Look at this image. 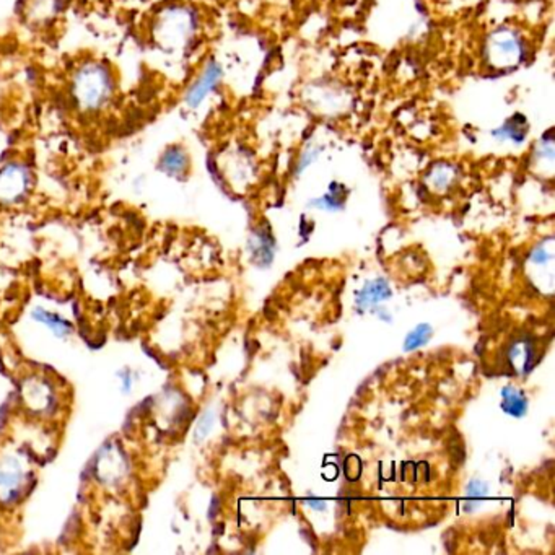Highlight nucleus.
Returning a JSON list of instances; mask_svg holds the SVG:
<instances>
[{
    "mask_svg": "<svg viewBox=\"0 0 555 555\" xmlns=\"http://www.w3.org/2000/svg\"><path fill=\"white\" fill-rule=\"evenodd\" d=\"M116 78L111 68L100 60H86L74 70L68 82L72 106L82 114H100L116 96Z\"/></svg>",
    "mask_w": 555,
    "mask_h": 555,
    "instance_id": "obj_1",
    "label": "nucleus"
},
{
    "mask_svg": "<svg viewBox=\"0 0 555 555\" xmlns=\"http://www.w3.org/2000/svg\"><path fill=\"white\" fill-rule=\"evenodd\" d=\"M199 30L196 10L185 4H169L159 10L150 23V40L161 52H185Z\"/></svg>",
    "mask_w": 555,
    "mask_h": 555,
    "instance_id": "obj_2",
    "label": "nucleus"
},
{
    "mask_svg": "<svg viewBox=\"0 0 555 555\" xmlns=\"http://www.w3.org/2000/svg\"><path fill=\"white\" fill-rule=\"evenodd\" d=\"M488 60L498 68L518 66L526 56V46L522 36L512 28H498L488 36L486 48Z\"/></svg>",
    "mask_w": 555,
    "mask_h": 555,
    "instance_id": "obj_3",
    "label": "nucleus"
},
{
    "mask_svg": "<svg viewBox=\"0 0 555 555\" xmlns=\"http://www.w3.org/2000/svg\"><path fill=\"white\" fill-rule=\"evenodd\" d=\"M32 183V171L22 161H9L0 168V202L22 199Z\"/></svg>",
    "mask_w": 555,
    "mask_h": 555,
    "instance_id": "obj_4",
    "label": "nucleus"
},
{
    "mask_svg": "<svg viewBox=\"0 0 555 555\" xmlns=\"http://www.w3.org/2000/svg\"><path fill=\"white\" fill-rule=\"evenodd\" d=\"M220 80H222V68L219 62L209 60L202 68L201 74L196 77V80L186 90L185 101L187 108L193 110L199 108L202 103L207 100V96L217 90Z\"/></svg>",
    "mask_w": 555,
    "mask_h": 555,
    "instance_id": "obj_5",
    "label": "nucleus"
},
{
    "mask_svg": "<svg viewBox=\"0 0 555 555\" xmlns=\"http://www.w3.org/2000/svg\"><path fill=\"white\" fill-rule=\"evenodd\" d=\"M23 15L32 25L41 26L52 22L66 7V0H25Z\"/></svg>",
    "mask_w": 555,
    "mask_h": 555,
    "instance_id": "obj_6",
    "label": "nucleus"
},
{
    "mask_svg": "<svg viewBox=\"0 0 555 555\" xmlns=\"http://www.w3.org/2000/svg\"><path fill=\"white\" fill-rule=\"evenodd\" d=\"M159 168L168 177H181L189 169V155L181 145H169L159 160Z\"/></svg>",
    "mask_w": 555,
    "mask_h": 555,
    "instance_id": "obj_7",
    "label": "nucleus"
},
{
    "mask_svg": "<svg viewBox=\"0 0 555 555\" xmlns=\"http://www.w3.org/2000/svg\"><path fill=\"white\" fill-rule=\"evenodd\" d=\"M500 395H502V409L508 415L523 417L528 411L530 401L520 389H516L514 387H505Z\"/></svg>",
    "mask_w": 555,
    "mask_h": 555,
    "instance_id": "obj_8",
    "label": "nucleus"
},
{
    "mask_svg": "<svg viewBox=\"0 0 555 555\" xmlns=\"http://www.w3.org/2000/svg\"><path fill=\"white\" fill-rule=\"evenodd\" d=\"M391 296V288L387 286V280L378 278V280H371L367 286L363 287L362 292L359 294V306L367 308L371 305H377L379 302H385Z\"/></svg>",
    "mask_w": 555,
    "mask_h": 555,
    "instance_id": "obj_9",
    "label": "nucleus"
},
{
    "mask_svg": "<svg viewBox=\"0 0 555 555\" xmlns=\"http://www.w3.org/2000/svg\"><path fill=\"white\" fill-rule=\"evenodd\" d=\"M528 134V123L523 116H514L505 123L504 126L496 129L494 135L500 141H512L514 143H520L526 139Z\"/></svg>",
    "mask_w": 555,
    "mask_h": 555,
    "instance_id": "obj_10",
    "label": "nucleus"
},
{
    "mask_svg": "<svg viewBox=\"0 0 555 555\" xmlns=\"http://www.w3.org/2000/svg\"><path fill=\"white\" fill-rule=\"evenodd\" d=\"M22 474L18 469L12 468H0V500H12L17 496L20 482H22Z\"/></svg>",
    "mask_w": 555,
    "mask_h": 555,
    "instance_id": "obj_11",
    "label": "nucleus"
},
{
    "mask_svg": "<svg viewBox=\"0 0 555 555\" xmlns=\"http://www.w3.org/2000/svg\"><path fill=\"white\" fill-rule=\"evenodd\" d=\"M432 337V328L429 324H419L417 328L411 331L407 337H405V342H404V349L407 352L419 349L422 345L427 344Z\"/></svg>",
    "mask_w": 555,
    "mask_h": 555,
    "instance_id": "obj_12",
    "label": "nucleus"
},
{
    "mask_svg": "<svg viewBox=\"0 0 555 555\" xmlns=\"http://www.w3.org/2000/svg\"><path fill=\"white\" fill-rule=\"evenodd\" d=\"M454 171L448 165H437V168L430 173V183L435 189H445L446 186L453 181Z\"/></svg>",
    "mask_w": 555,
    "mask_h": 555,
    "instance_id": "obj_13",
    "label": "nucleus"
},
{
    "mask_svg": "<svg viewBox=\"0 0 555 555\" xmlns=\"http://www.w3.org/2000/svg\"><path fill=\"white\" fill-rule=\"evenodd\" d=\"M40 318H41L42 323H46V324H50V328L54 329L59 336L62 334H66L68 331V326L62 320H58L56 316H52L50 313L46 312H38L36 313Z\"/></svg>",
    "mask_w": 555,
    "mask_h": 555,
    "instance_id": "obj_14",
    "label": "nucleus"
},
{
    "mask_svg": "<svg viewBox=\"0 0 555 555\" xmlns=\"http://www.w3.org/2000/svg\"><path fill=\"white\" fill-rule=\"evenodd\" d=\"M487 496V484L482 482V480H472L468 486V496L471 498L472 502L480 500L484 496Z\"/></svg>",
    "mask_w": 555,
    "mask_h": 555,
    "instance_id": "obj_15",
    "label": "nucleus"
},
{
    "mask_svg": "<svg viewBox=\"0 0 555 555\" xmlns=\"http://www.w3.org/2000/svg\"><path fill=\"white\" fill-rule=\"evenodd\" d=\"M212 423H214V415H212V414H207L205 417H202V421L199 422L197 430H196V437H197V440L207 437V433L211 432Z\"/></svg>",
    "mask_w": 555,
    "mask_h": 555,
    "instance_id": "obj_16",
    "label": "nucleus"
},
{
    "mask_svg": "<svg viewBox=\"0 0 555 555\" xmlns=\"http://www.w3.org/2000/svg\"><path fill=\"white\" fill-rule=\"evenodd\" d=\"M531 259H532V261L534 262H538V264H541V262L549 261V259H550V254H549V252H546V250H544L542 246H539V248H536V250H534V252H532Z\"/></svg>",
    "mask_w": 555,
    "mask_h": 555,
    "instance_id": "obj_17",
    "label": "nucleus"
},
{
    "mask_svg": "<svg viewBox=\"0 0 555 555\" xmlns=\"http://www.w3.org/2000/svg\"><path fill=\"white\" fill-rule=\"evenodd\" d=\"M308 505H310V506H313V508H316V510H324V508H326V505H324V502H323V500H316V498H314V500H310V502H308Z\"/></svg>",
    "mask_w": 555,
    "mask_h": 555,
    "instance_id": "obj_18",
    "label": "nucleus"
}]
</instances>
